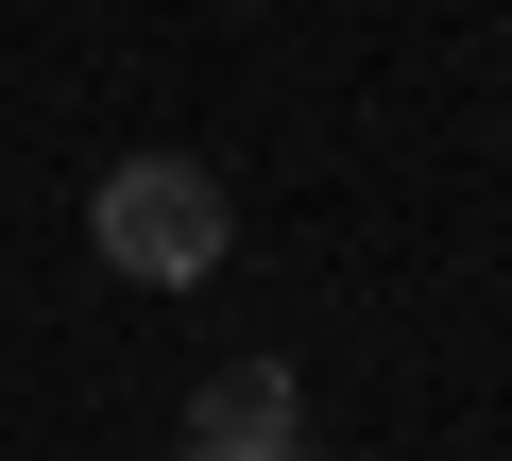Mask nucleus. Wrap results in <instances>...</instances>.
Listing matches in <instances>:
<instances>
[{"label":"nucleus","instance_id":"nucleus-3","mask_svg":"<svg viewBox=\"0 0 512 461\" xmlns=\"http://www.w3.org/2000/svg\"><path fill=\"white\" fill-rule=\"evenodd\" d=\"M171 461H188V444H171Z\"/></svg>","mask_w":512,"mask_h":461},{"label":"nucleus","instance_id":"nucleus-1","mask_svg":"<svg viewBox=\"0 0 512 461\" xmlns=\"http://www.w3.org/2000/svg\"><path fill=\"white\" fill-rule=\"evenodd\" d=\"M86 240H103V274H137V291H205L222 240H239V205H222L205 154H120V171L86 188Z\"/></svg>","mask_w":512,"mask_h":461},{"label":"nucleus","instance_id":"nucleus-4","mask_svg":"<svg viewBox=\"0 0 512 461\" xmlns=\"http://www.w3.org/2000/svg\"><path fill=\"white\" fill-rule=\"evenodd\" d=\"M291 461H308V444H291Z\"/></svg>","mask_w":512,"mask_h":461},{"label":"nucleus","instance_id":"nucleus-2","mask_svg":"<svg viewBox=\"0 0 512 461\" xmlns=\"http://www.w3.org/2000/svg\"><path fill=\"white\" fill-rule=\"evenodd\" d=\"M188 461H291V359H222L188 393Z\"/></svg>","mask_w":512,"mask_h":461}]
</instances>
